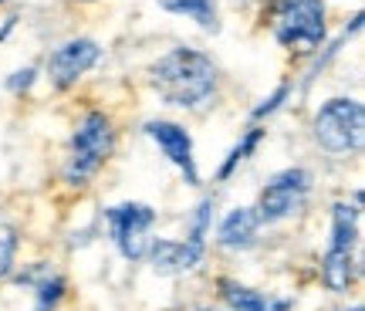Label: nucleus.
Returning <instances> with one entry per match:
<instances>
[{
	"instance_id": "nucleus-1",
	"label": "nucleus",
	"mask_w": 365,
	"mask_h": 311,
	"mask_svg": "<svg viewBox=\"0 0 365 311\" xmlns=\"http://www.w3.org/2000/svg\"><path fill=\"white\" fill-rule=\"evenodd\" d=\"M143 81L163 108L180 116H207L220 102L227 71L207 48L173 44L145 65Z\"/></svg>"
},
{
	"instance_id": "nucleus-2",
	"label": "nucleus",
	"mask_w": 365,
	"mask_h": 311,
	"mask_svg": "<svg viewBox=\"0 0 365 311\" xmlns=\"http://www.w3.org/2000/svg\"><path fill=\"white\" fill-rule=\"evenodd\" d=\"M118 146H122V126L115 112L105 105H85L68 132L61 186L71 193H85L118 156Z\"/></svg>"
},
{
	"instance_id": "nucleus-3",
	"label": "nucleus",
	"mask_w": 365,
	"mask_h": 311,
	"mask_svg": "<svg viewBox=\"0 0 365 311\" xmlns=\"http://www.w3.org/2000/svg\"><path fill=\"white\" fill-rule=\"evenodd\" d=\"M257 27L294 61H308L331 38L328 0H257Z\"/></svg>"
},
{
	"instance_id": "nucleus-4",
	"label": "nucleus",
	"mask_w": 365,
	"mask_h": 311,
	"mask_svg": "<svg viewBox=\"0 0 365 311\" xmlns=\"http://www.w3.org/2000/svg\"><path fill=\"white\" fill-rule=\"evenodd\" d=\"M362 281V210L345 196L328 203V237L318 254V285L331 298H349Z\"/></svg>"
},
{
	"instance_id": "nucleus-5",
	"label": "nucleus",
	"mask_w": 365,
	"mask_h": 311,
	"mask_svg": "<svg viewBox=\"0 0 365 311\" xmlns=\"http://www.w3.org/2000/svg\"><path fill=\"white\" fill-rule=\"evenodd\" d=\"M308 139L328 163H355L365 149V102L349 91L322 98L308 118Z\"/></svg>"
},
{
	"instance_id": "nucleus-6",
	"label": "nucleus",
	"mask_w": 365,
	"mask_h": 311,
	"mask_svg": "<svg viewBox=\"0 0 365 311\" xmlns=\"http://www.w3.org/2000/svg\"><path fill=\"white\" fill-rule=\"evenodd\" d=\"M314 193H318V176L304 163H291V166L267 173V180L261 183V190L254 196V210L261 217V227L277 230V227H287V223L308 217Z\"/></svg>"
},
{
	"instance_id": "nucleus-7",
	"label": "nucleus",
	"mask_w": 365,
	"mask_h": 311,
	"mask_svg": "<svg viewBox=\"0 0 365 311\" xmlns=\"http://www.w3.org/2000/svg\"><path fill=\"white\" fill-rule=\"evenodd\" d=\"M105 61V44L95 34H68L54 41L41 58V81L51 95H71Z\"/></svg>"
},
{
	"instance_id": "nucleus-8",
	"label": "nucleus",
	"mask_w": 365,
	"mask_h": 311,
	"mask_svg": "<svg viewBox=\"0 0 365 311\" xmlns=\"http://www.w3.org/2000/svg\"><path fill=\"white\" fill-rule=\"evenodd\" d=\"M102 227L108 247L118 254L125 264H143L149 240L156 237L159 227V210L149 200H118L102 207Z\"/></svg>"
},
{
	"instance_id": "nucleus-9",
	"label": "nucleus",
	"mask_w": 365,
	"mask_h": 311,
	"mask_svg": "<svg viewBox=\"0 0 365 311\" xmlns=\"http://www.w3.org/2000/svg\"><path fill=\"white\" fill-rule=\"evenodd\" d=\"M139 136L149 139L153 149L176 169L182 186L203 190V169H200V156H196V139L186 122L173 116H149L139 122Z\"/></svg>"
},
{
	"instance_id": "nucleus-10",
	"label": "nucleus",
	"mask_w": 365,
	"mask_h": 311,
	"mask_svg": "<svg viewBox=\"0 0 365 311\" xmlns=\"http://www.w3.org/2000/svg\"><path fill=\"white\" fill-rule=\"evenodd\" d=\"M210 244L223 258H247V254H254L264 244V227L254 203H237V207H227L223 213H217Z\"/></svg>"
},
{
	"instance_id": "nucleus-11",
	"label": "nucleus",
	"mask_w": 365,
	"mask_h": 311,
	"mask_svg": "<svg viewBox=\"0 0 365 311\" xmlns=\"http://www.w3.org/2000/svg\"><path fill=\"white\" fill-rule=\"evenodd\" d=\"M210 247H196L182 237H153L145 250V267L156 277H193L207 267Z\"/></svg>"
},
{
	"instance_id": "nucleus-12",
	"label": "nucleus",
	"mask_w": 365,
	"mask_h": 311,
	"mask_svg": "<svg viewBox=\"0 0 365 311\" xmlns=\"http://www.w3.org/2000/svg\"><path fill=\"white\" fill-rule=\"evenodd\" d=\"M267 139H271V129H267V126H261V122H247V126L240 129V136L230 143V149L220 156V163H217V169H213V183H217V186L234 183L237 176H240V169L247 166V163H254V156L261 153Z\"/></svg>"
},
{
	"instance_id": "nucleus-13",
	"label": "nucleus",
	"mask_w": 365,
	"mask_h": 311,
	"mask_svg": "<svg viewBox=\"0 0 365 311\" xmlns=\"http://www.w3.org/2000/svg\"><path fill=\"white\" fill-rule=\"evenodd\" d=\"M213 301L227 311H267L271 308V291L247 285L234 274H217L213 277Z\"/></svg>"
},
{
	"instance_id": "nucleus-14",
	"label": "nucleus",
	"mask_w": 365,
	"mask_h": 311,
	"mask_svg": "<svg viewBox=\"0 0 365 311\" xmlns=\"http://www.w3.org/2000/svg\"><path fill=\"white\" fill-rule=\"evenodd\" d=\"M156 7L170 17L190 21L196 31H203L210 38H217L223 31V11L220 0H156Z\"/></svg>"
},
{
	"instance_id": "nucleus-15",
	"label": "nucleus",
	"mask_w": 365,
	"mask_h": 311,
	"mask_svg": "<svg viewBox=\"0 0 365 311\" xmlns=\"http://www.w3.org/2000/svg\"><path fill=\"white\" fill-rule=\"evenodd\" d=\"M217 213H220V196H217V190H210V193H203L193 207L186 210V217H182V240H190L196 247H210V233H213Z\"/></svg>"
},
{
	"instance_id": "nucleus-16",
	"label": "nucleus",
	"mask_w": 365,
	"mask_h": 311,
	"mask_svg": "<svg viewBox=\"0 0 365 311\" xmlns=\"http://www.w3.org/2000/svg\"><path fill=\"white\" fill-rule=\"evenodd\" d=\"M27 295H31V311H61L71 298V281L65 271L51 267L27 287Z\"/></svg>"
},
{
	"instance_id": "nucleus-17",
	"label": "nucleus",
	"mask_w": 365,
	"mask_h": 311,
	"mask_svg": "<svg viewBox=\"0 0 365 311\" xmlns=\"http://www.w3.org/2000/svg\"><path fill=\"white\" fill-rule=\"evenodd\" d=\"M294 91H298V81H291V78H284V81H277L267 95H261L257 102L250 105L247 112V122H261V126H267L274 116H281L287 108V102L294 98Z\"/></svg>"
},
{
	"instance_id": "nucleus-18",
	"label": "nucleus",
	"mask_w": 365,
	"mask_h": 311,
	"mask_svg": "<svg viewBox=\"0 0 365 311\" xmlns=\"http://www.w3.org/2000/svg\"><path fill=\"white\" fill-rule=\"evenodd\" d=\"M38 85H41V65H21L4 75V91H7L11 98H17V102L31 98Z\"/></svg>"
},
{
	"instance_id": "nucleus-19",
	"label": "nucleus",
	"mask_w": 365,
	"mask_h": 311,
	"mask_svg": "<svg viewBox=\"0 0 365 311\" xmlns=\"http://www.w3.org/2000/svg\"><path fill=\"white\" fill-rule=\"evenodd\" d=\"M21 233L14 227H0V281H7L14 267L21 264Z\"/></svg>"
},
{
	"instance_id": "nucleus-20",
	"label": "nucleus",
	"mask_w": 365,
	"mask_h": 311,
	"mask_svg": "<svg viewBox=\"0 0 365 311\" xmlns=\"http://www.w3.org/2000/svg\"><path fill=\"white\" fill-rule=\"evenodd\" d=\"M17 27H21V11H11L7 17H0V44H7Z\"/></svg>"
},
{
	"instance_id": "nucleus-21",
	"label": "nucleus",
	"mask_w": 365,
	"mask_h": 311,
	"mask_svg": "<svg viewBox=\"0 0 365 311\" xmlns=\"http://www.w3.org/2000/svg\"><path fill=\"white\" fill-rule=\"evenodd\" d=\"M345 200H349L355 210H365V190H362V186H352V193L345 196Z\"/></svg>"
},
{
	"instance_id": "nucleus-22",
	"label": "nucleus",
	"mask_w": 365,
	"mask_h": 311,
	"mask_svg": "<svg viewBox=\"0 0 365 311\" xmlns=\"http://www.w3.org/2000/svg\"><path fill=\"white\" fill-rule=\"evenodd\" d=\"M227 4H234V7H257V0H227Z\"/></svg>"
},
{
	"instance_id": "nucleus-23",
	"label": "nucleus",
	"mask_w": 365,
	"mask_h": 311,
	"mask_svg": "<svg viewBox=\"0 0 365 311\" xmlns=\"http://www.w3.org/2000/svg\"><path fill=\"white\" fill-rule=\"evenodd\" d=\"M193 311H227V308H220V305H196Z\"/></svg>"
},
{
	"instance_id": "nucleus-24",
	"label": "nucleus",
	"mask_w": 365,
	"mask_h": 311,
	"mask_svg": "<svg viewBox=\"0 0 365 311\" xmlns=\"http://www.w3.org/2000/svg\"><path fill=\"white\" fill-rule=\"evenodd\" d=\"M341 311H365V305H362V301H352V305H345Z\"/></svg>"
},
{
	"instance_id": "nucleus-25",
	"label": "nucleus",
	"mask_w": 365,
	"mask_h": 311,
	"mask_svg": "<svg viewBox=\"0 0 365 311\" xmlns=\"http://www.w3.org/2000/svg\"><path fill=\"white\" fill-rule=\"evenodd\" d=\"M75 4H81V7H95V4H105V0H75Z\"/></svg>"
},
{
	"instance_id": "nucleus-26",
	"label": "nucleus",
	"mask_w": 365,
	"mask_h": 311,
	"mask_svg": "<svg viewBox=\"0 0 365 311\" xmlns=\"http://www.w3.org/2000/svg\"><path fill=\"white\" fill-rule=\"evenodd\" d=\"M7 4H14V0H0V7H7Z\"/></svg>"
}]
</instances>
